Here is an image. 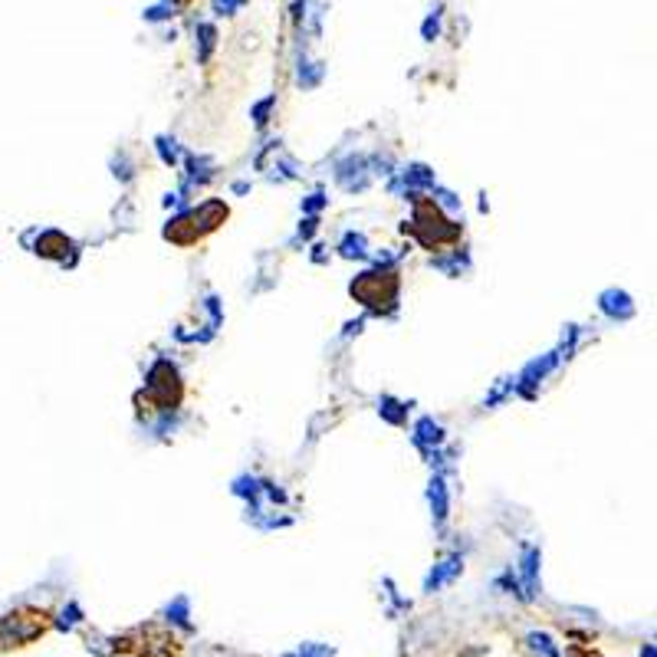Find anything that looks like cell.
<instances>
[{
    "mask_svg": "<svg viewBox=\"0 0 657 657\" xmlns=\"http://www.w3.org/2000/svg\"><path fill=\"white\" fill-rule=\"evenodd\" d=\"M434 490H431V503L437 507V523H444V516H447V496H444V483L441 480H434Z\"/></svg>",
    "mask_w": 657,
    "mask_h": 657,
    "instance_id": "cell-4",
    "label": "cell"
},
{
    "mask_svg": "<svg viewBox=\"0 0 657 657\" xmlns=\"http://www.w3.org/2000/svg\"><path fill=\"white\" fill-rule=\"evenodd\" d=\"M214 7L220 13H234L237 7H243V0H214Z\"/></svg>",
    "mask_w": 657,
    "mask_h": 657,
    "instance_id": "cell-6",
    "label": "cell"
},
{
    "mask_svg": "<svg viewBox=\"0 0 657 657\" xmlns=\"http://www.w3.org/2000/svg\"><path fill=\"white\" fill-rule=\"evenodd\" d=\"M457 572H460V559H451V562H444V565H437V569L428 575V582H424V592H437L444 582H451Z\"/></svg>",
    "mask_w": 657,
    "mask_h": 657,
    "instance_id": "cell-1",
    "label": "cell"
},
{
    "mask_svg": "<svg viewBox=\"0 0 657 657\" xmlns=\"http://www.w3.org/2000/svg\"><path fill=\"white\" fill-rule=\"evenodd\" d=\"M168 614H174V621L181 628H191V621H188V598H178L174 608H168Z\"/></svg>",
    "mask_w": 657,
    "mask_h": 657,
    "instance_id": "cell-5",
    "label": "cell"
},
{
    "mask_svg": "<svg viewBox=\"0 0 657 657\" xmlns=\"http://www.w3.org/2000/svg\"><path fill=\"white\" fill-rule=\"evenodd\" d=\"M526 641L532 644V651H539L542 657H562V654H559V647L552 644V637H549V635H539V631H532V635H529Z\"/></svg>",
    "mask_w": 657,
    "mask_h": 657,
    "instance_id": "cell-3",
    "label": "cell"
},
{
    "mask_svg": "<svg viewBox=\"0 0 657 657\" xmlns=\"http://www.w3.org/2000/svg\"><path fill=\"white\" fill-rule=\"evenodd\" d=\"M536 569H539V552L536 549H526V559H523V579H526V595H529V598L539 592Z\"/></svg>",
    "mask_w": 657,
    "mask_h": 657,
    "instance_id": "cell-2",
    "label": "cell"
},
{
    "mask_svg": "<svg viewBox=\"0 0 657 657\" xmlns=\"http://www.w3.org/2000/svg\"><path fill=\"white\" fill-rule=\"evenodd\" d=\"M437 20H441V13H434V17H428V23H424V36L431 40L434 33H437Z\"/></svg>",
    "mask_w": 657,
    "mask_h": 657,
    "instance_id": "cell-7",
    "label": "cell"
},
{
    "mask_svg": "<svg viewBox=\"0 0 657 657\" xmlns=\"http://www.w3.org/2000/svg\"><path fill=\"white\" fill-rule=\"evenodd\" d=\"M641 657H657V654H654V644H647L644 651H641Z\"/></svg>",
    "mask_w": 657,
    "mask_h": 657,
    "instance_id": "cell-8",
    "label": "cell"
}]
</instances>
